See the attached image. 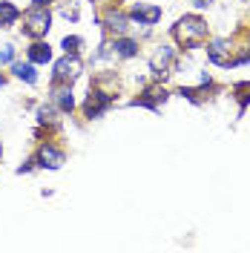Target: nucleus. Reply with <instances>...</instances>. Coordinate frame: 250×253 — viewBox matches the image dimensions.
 I'll use <instances>...</instances> for the list:
<instances>
[{"instance_id":"6ab92c4d","label":"nucleus","mask_w":250,"mask_h":253,"mask_svg":"<svg viewBox=\"0 0 250 253\" xmlns=\"http://www.w3.org/2000/svg\"><path fill=\"white\" fill-rule=\"evenodd\" d=\"M46 3H52V0H35V6H46Z\"/></svg>"},{"instance_id":"f257e3e1","label":"nucleus","mask_w":250,"mask_h":253,"mask_svg":"<svg viewBox=\"0 0 250 253\" xmlns=\"http://www.w3.org/2000/svg\"><path fill=\"white\" fill-rule=\"evenodd\" d=\"M172 35H175V41H178L184 49H196V46H202L204 41H207V23H204L199 15H187V17H181V20L175 23Z\"/></svg>"},{"instance_id":"4468645a","label":"nucleus","mask_w":250,"mask_h":253,"mask_svg":"<svg viewBox=\"0 0 250 253\" xmlns=\"http://www.w3.org/2000/svg\"><path fill=\"white\" fill-rule=\"evenodd\" d=\"M107 26H110L112 32H118V35H124V32L129 29V20H126L124 15H118V12H110V15H107Z\"/></svg>"},{"instance_id":"a211bd4d","label":"nucleus","mask_w":250,"mask_h":253,"mask_svg":"<svg viewBox=\"0 0 250 253\" xmlns=\"http://www.w3.org/2000/svg\"><path fill=\"white\" fill-rule=\"evenodd\" d=\"M12 58H15V49L12 46L0 49V66H3V63H12Z\"/></svg>"},{"instance_id":"7ed1b4c3","label":"nucleus","mask_w":250,"mask_h":253,"mask_svg":"<svg viewBox=\"0 0 250 253\" xmlns=\"http://www.w3.org/2000/svg\"><path fill=\"white\" fill-rule=\"evenodd\" d=\"M81 69H83L81 58L66 52V58H61V61L55 63V84H72L81 75Z\"/></svg>"},{"instance_id":"f8f14e48","label":"nucleus","mask_w":250,"mask_h":253,"mask_svg":"<svg viewBox=\"0 0 250 253\" xmlns=\"http://www.w3.org/2000/svg\"><path fill=\"white\" fill-rule=\"evenodd\" d=\"M112 49H115L121 58H132V55L138 52V43H135V41H129V38H118V41L112 43Z\"/></svg>"},{"instance_id":"423d86ee","label":"nucleus","mask_w":250,"mask_h":253,"mask_svg":"<svg viewBox=\"0 0 250 253\" xmlns=\"http://www.w3.org/2000/svg\"><path fill=\"white\" fill-rule=\"evenodd\" d=\"M110 104H112L110 95H107V92H98V89H95V92H89V98H86V104H83V112H86V118H98V115L107 110Z\"/></svg>"},{"instance_id":"f3484780","label":"nucleus","mask_w":250,"mask_h":253,"mask_svg":"<svg viewBox=\"0 0 250 253\" xmlns=\"http://www.w3.org/2000/svg\"><path fill=\"white\" fill-rule=\"evenodd\" d=\"M78 46H81V38H75V35H72V38H63V49H66L69 55H78Z\"/></svg>"},{"instance_id":"0eeeda50","label":"nucleus","mask_w":250,"mask_h":253,"mask_svg":"<svg viewBox=\"0 0 250 253\" xmlns=\"http://www.w3.org/2000/svg\"><path fill=\"white\" fill-rule=\"evenodd\" d=\"M132 17H135L138 23L153 26V23L161 20V9H158V6H147V3H135V6H132Z\"/></svg>"},{"instance_id":"f03ea898","label":"nucleus","mask_w":250,"mask_h":253,"mask_svg":"<svg viewBox=\"0 0 250 253\" xmlns=\"http://www.w3.org/2000/svg\"><path fill=\"white\" fill-rule=\"evenodd\" d=\"M49 23H52V15L46 12V6H32L29 12L23 15V32L29 38H41L49 32Z\"/></svg>"},{"instance_id":"20e7f679","label":"nucleus","mask_w":250,"mask_h":253,"mask_svg":"<svg viewBox=\"0 0 250 253\" xmlns=\"http://www.w3.org/2000/svg\"><path fill=\"white\" fill-rule=\"evenodd\" d=\"M38 161H41V167L58 170L63 161H66V153H63L61 147H55V144H43V147L38 150Z\"/></svg>"},{"instance_id":"9b49d317","label":"nucleus","mask_w":250,"mask_h":253,"mask_svg":"<svg viewBox=\"0 0 250 253\" xmlns=\"http://www.w3.org/2000/svg\"><path fill=\"white\" fill-rule=\"evenodd\" d=\"M29 61L32 63H49L52 61V49H49V43H32L29 46Z\"/></svg>"},{"instance_id":"2eb2a0df","label":"nucleus","mask_w":250,"mask_h":253,"mask_svg":"<svg viewBox=\"0 0 250 253\" xmlns=\"http://www.w3.org/2000/svg\"><path fill=\"white\" fill-rule=\"evenodd\" d=\"M12 72H15L17 78L29 81V84H35V81H38V75H35V69H32V63H12Z\"/></svg>"},{"instance_id":"aec40b11","label":"nucleus","mask_w":250,"mask_h":253,"mask_svg":"<svg viewBox=\"0 0 250 253\" xmlns=\"http://www.w3.org/2000/svg\"><path fill=\"white\" fill-rule=\"evenodd\" d=\"M196 6H210V0H196Z\"/></svg>"},{"instance_id":"1a4fd4ad","label":"nucleus","mask_w":250,"mask_h":253,"mask_svg":"<svg viewBox=\"0 0 250 253\" xmlns=\"http://www.w3.org/2000/svg\"><path fill=\"white\" fill-rule=\"evenodd\" d=\"M164 98H167V92H164L161 86H150V89L141 95L135 104H141V107H150V110H156V107L161 104V101H164Z\"/></svg>"},{"instance_id":"ddd939ff","label":"nucleus","mask_w":250,"mask_h":253,"mask_svg":"<svg viewBox=\"0 0 250 253\" xmlns=\"http://www.w3.org/2000/svg\"><path fill=\"white\" fill-rule=\"evenodd\" d=\"M17 17H20L17 6L6 3V0H0V26H9V23H15Z\"/></svg>"},{"instance_id":"dca6fc26","label":"nucleus","mask_w":250,"mask_h":253,"mask_svg":"<svg viewBox=\"0 0 250 253\" xmlns=\"http://www.w3.org/2000/svg\"><path fill=\"white\" fill-rule=\"evenodd\" d=\"M38 121H41V124H52V121H55V110H52V107H41V110H38Z\"/></svg>"},{"instance_id":"6e6552de","label":"nucleus","mask_w":250,"mask_h":253,"mask_svg":"<svg viewBox=\"0 0 250 253\" xmlns=\"http://www.w3.org/2000/svg\"><path fill=\"white\" fill-rule=\"evenodd\" d=\"M207 55H210V61L219 63V66H230L233 58H230V41H216L213 46L207 49Z\"/></svg>"},{"instance_id":"39448f33","label":"nucleus","mask_w":250,"mask_h":253,"mask_svg":"<svg viewBox=\"0 0 250 253\" xmlns=\"http://www.w3.org/2000/svg\"><path fill=\"white\" fill-rule=\"evenodd\" d=\"M150 66H153V72L156 75H170L172 69V49L170 46H158L153 52V58H150Z\"/></svg>"},{"instance_id":"9d476101","label":"nucleus","mask_w":250,"mask_h":253,"mask_svg":"<svg viewBox=\"0 0 250 253\" xmlns=\"http://www.w3.org/2000/svg\"><path fill=\"white\" fill-rule=\"evenodd\" d=\"M55 101H58V107H61L63 112H72V107H75V101H72V89H69V84L66 86H55Z\"/></svg>"}]
</instances>
